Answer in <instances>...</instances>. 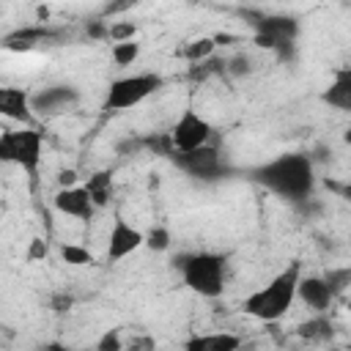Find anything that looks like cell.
Wrapping results in <instances>:
<instances>
[{
    "label": "cell",
    "instance_id": "cell-14",
    "mask_svg": "<svg viewBox=\"0 0 351 351\" xmlns=\"http://www.w3.org/2000/svg\"><path fill=\"white\" fill-rule=\"evenodd\" d=\"M321 99L340 112H351V66H343L332 74V82L326 85Z\"/></svg>",
    "mask_w": 351,
    "mask_h": 351
},
{
    "label": "cell",
    "instance_id": "cell-7",
    "mask_svg": "<svg viewBox=\"0 0 351 351\" xmlns=\"http://www.w3.org/2000/svg\"><path fill=\"white\" fill-rule=\"evenodd\" d=\"M162 85H165V80L159 74H154V71L112 80L110 88H107V96H104V110H112V112L129 110V107L145 101L148 96H154Z\"/></svg>",
    "mask_w": 351,
    "mask_h": 351
},
{
    "label": "cell",
    "instance_id": "cell-3",
    "mask_svg": "<svg viewBox=\"0 0 351 351\" xmlns=\"http://www.w3.org/2000/svg\"><path fill=\"white\" fill-rule=\"evenodd\" d=\"M241 16L255 30V44L261 49L277 52L280 60H293V55H296V36H299V22L293 16L266 14V11H255V8H244Z\"/></svg>",
    "mask_w": 351,
    "mask_h": 351
},
{
    "label": "cell",
    "instance_id": "cell-8",
    "mask_svg": "<svg viewBox=\"0 0 351 351\" xmlns=\"http://www.w3.org/2000/svg\"><path fill=\"white\" fill-rule=\"evenodd\" d=\"M211 134H214L211 123H208L203 115H197L192 107H186V110L178 115V121L173 123V129H170L176 154H186V151H195V148L208 145Z\"/></svg>",
    "mask_w": 351,
    "mask_h": 351
},
{
    "label": "cell",
    "instance_id": "cell-30",
    "mask_svg": "<svg viewBox=\"0 0 351 351\" xmlns=\"http://www.w3.org/2000/svg\"><path fill=\"white\" fill-rule=\"evenodd\" d=\"M71 304H74V299H71V296H63V293L52 299V310H58V313H60V310H69Z\"/></svg>",
    "mask_w": 351,
    "mask_h": 351
},
{
    "label": "cell",
    "instance_id": "cell-19",
    "mask_svg": "<svg viewBox=\"0 0 351 351\" xmlns=\"http://www.w3.org/2000/svg\"><path fill=\"white\" fill-rule=\"evenodd\" d=\"M214 49H217V38L214 36H200V38H195L184 47V58L189 63H200V60H208L214 55Z\"/></svg>",
    "mask_w": 351,
    "mask_h": 351
},
{
    "label": "cell",
    "instance_id": "cell-21",
    "mask_svg": "<svg viewBox=\"0 0 351 351\" xmlns=\"http://www.w3.org/2000/svg\"><path fill=\"white\" fill-rule=\"evenodd\" d=\"M115 66H132L137 58H140V44L137 41H123V44H112L110 49Z\"/></svg>",
    "mask_w": 351,
    "mask_h": 351
},
{
    "label": "cell",
    "instance_id": "cell-9",
    "mask_svg": "<svg viewBox=\"0 0 351 351\" xmlns=\"http://www.w3.org/2000/svg\"><path fill=\"white\" fill-rule=\"evenodd\" d=\"M77 104H80V90L74 85H47L30 96L33 115H41V118L63 115Z\"/></svg>",
    "mask_w": 351,
    "mask_h": 351
},
{
    "label": "cell",
    "instance_id": "cell-29",
    "mask_svg": "<svg viewBox=\"0 0 351 351\" xmlns=\"http://www.w3.org/2000/svg\"><path fill=\"white\" fill-rule=\"evenodd\" d=\"M77 181H80V176H77V170H74V167H63V170L58 173V186H60V189H71V186H80Z\"/></svg>",
    "mask_w": 351,
    "mask_h": 351
},
{
    "label": "cell",
    "instance_id": "cell-15",
    "mask_svg": "<svg viewBox=\"0 0 351 351\" xmlns=\"http://www.w3.org/2000/svg\"><path fill=\"white\" fill-rule=\"evenodd\" d=\"M241 337L233 332H208V335H192L184 343V351H239Z\"/></svg>",
    "mask_w": 351,
    "mask_h": 351
},
{
    "label": "cell",
    "instance_id": "cell-33",
    "mask_svg": "<svg viewBox=\"0 0 351 351\" xmlns=\"http://www.w3.org/2000/svg\"><path fill=\"white\" fill-rule=\"evenodd\" d=\"M49 351H74V348H63V346H49Z\"/></svg>",
    "mask_w": 351,
    "mask_h": 351
},
{
    "label": "cell",
    "instance_id": "cell-10",
    "mask_svg": "<svg viewBox=\"0 0 351 351\" xmlns=\"http://www.w3.org/2000/svg\"><path fill=\"white\" fill-rule=\"evenodd\" d=\"M140 247H145V233H140L121 214H115L112 230H110V239H107V261L110 263H118L126 255H132L134 250H140Z\"/></svg>",
    "mask_w": 351,
    "mask_h": 351
},
{
    "label": "cell",
    "instance_id": "cell-12",
    "mask_svg": "<svg viewBox=\"0 0 351 351\" xmlns=\"http://www.w3.org/2000/svg\"><path fill=\"white\" fill-rule=\"evenodd\" d=\"M296 299H299L307 310H313L315 315H321V313H326V310L332 307L335 293L329 291V285H326V280H324V277H315V274L304 277V274H302V280H299V291H296Z\"/></svg>",
    "mask_w": 351,
    "mask_h": 351
},
{
    "label": "cell",
    "instance_id": "cell-17",
    "mask_svg": "<svg viewBox=\"0 0 351 351\" xmlns=\"http://www.w3.org/2000/svg\"><path fill=\"white\" fill-rule=\"evenodd\" d=\"M296 335H299L302 340H310V343H324V340H332L335 332H332V321L321 313V315H313L310 321L299 324Z\"/></svg>",
    "mask_w": 351,
    "mask_h": 351
},
{
    "label": "cell",
    "instance_id": "cell-16",
    "mask_svg": "<svg viewBox=\"0 0 351 351\" xmlns=\"http://www.w3.org/2000/svg\"><path fill=\"white\" fill-rule=\"evenodd\" d=\"M82 186H85L88 195L93 197L96 208H104V206L110 203V197H112V173H110V170H99V173H93Z\"/></svg>",
    "mask_w": 351,
    "mask_h": 351
},
{
    "label": "cell",
    "instance_id": "cell-34",
    "mask_svg": "<svg viewBox=\"0 0 351 351\" xmlns=\"http://www.w3.org/2000/svg\"><path fill=\"white\" fill-rule=\"evenodd\" d=\"M346 310H348V313H351V299H348V302H346Z\"/></svg>",
    "mask_w": 351,
    "mask_h": 351
},
{
    "label": "cell",
    "instance_id": "cell-23",
    "mask_svg": "<svg viewBox=\"0 0 351 351\" xmlns=\"http://www.w3.org/2000/svg\"><path fill=\"white\" fill-rule=\"evenodd\" d=\"M324 280H326V285H329V291L335 293V296H340L348 285H351V266H337V269H329L326 274H324Z\"/></svg>",
    "mask_w": 351,
    "mask_h": 351
},
{
    "label": "cell",
    "instance_id": "cell-22",
    "mask_svg": "<svg viewBox=\"0 0 351 351\" xmlns=\"http://www.w3.org/2000/svg\"><path fill=\"white\" fill-rule=\"evenodd\" d=\"M145 148H151L156 156H176V145H173V137H170V132L167 134H148V137H143L140 140Z\"/></svg>",
    "mask_w": 351,
    "mask_h": 351
},
{
    "label": "cell",
    "instance_id": "cell-5",
    "mask_svg": "<svg viewBox=\"0 0 351 351\" xmlns=\"http://www.w3.org/2000/svg\"><path fill=\"white\" fill-rule=\"evenodd\" d=\"M0 159L8 165H16L27 173V178L36 184L38 165H41V134L30 126L25 129H5L0 134Z\"/></svg>",
    "mask_w": 351,
    "mask_h": 351
},
{
    "label": "cell",
    "instance_id": "cell-13",
    "mask_svg": "<svg viewBox=\"0 0 351 351\" xmlns=\"http://www.w3.org/2000/svg\"><path fill=\"white\" fill-rule=\"evenodd\" d=\"M30 96L25 88H0V112L11 121H19L25 126L33 123V107H30Z\"/></svg>",
    "mask_w": 351,
    "mask_h": 351
},
{
    "label": "cell",
    "instance_id": "cell-27",
    "mask_svg": "<svg viewBox=\"0 0 351 351\" xmlns=\"http://www.w3.org/2000/svg\"><path fill=\"white\" fill-rule=\"evenodd\" d=\"M228 71H230L233 77H247V74L252 71V60H250L247 55H233V58L228 60Z\"/></svg>",
    "mask_w": 351,
    "mask_h": 351
},
{
    "label": "cell",
    "instance_id": "cell-18",
    "mask_svg": "<svg viewBox=\"0 0 351 351\" xmlns=\"http://www.w3.org/2000/svg\"><path fill=\"white\" fill-rule=\"evenodd\" d=\"M41 38H47V30H44V27H25V30H16V33L5 36V49H14V52L30 49V47H36Z\"/></svg>",
    "mask_w": 351,
    "mask_h": 351
},
{
    "label": "cell",
    "instance_id": "cell-6",
    "mask_svg": "<svg viewBox=\"0 0 351 351\" xmlns=\"http://www.w3.org/2000/svg\"><path fill=\"white\" fill-rule=\"evenodd\" d=\"M176 167L181 173H186L189 178L195 181H203V184H214V181H222L233 173L230 162L225 159V154L217 148V145H203V148H195V151H186V154H176L173 156Z\"/></svg>",
    "mask_w": 351,
    "mask_h": 351
},
{
    "label": "cell",
    "instance_id": "cell-20",
    "mask_svg": "<svg viewBox=\"0 0 351 351\" xmlns=\"http://www.w3.org/2000/svg\"><path fill=\"white\" fill-rule=\"evenodd\" d=\"M60 258L66 263H71V266H93L96 263L93 252L88 247H80V244H63L60 247Z\"/></svg>",
    "mask_w": 351,
    "mask_h": 351
},
{
    "label": "cell",
    "instance_id": "cell-32",
    "mask_svg": "<svg viewBox=\"0 0 351 351\" xmlns=\"http://www.w3.org/2000/svg\"><path fill=\"white\" fill-rule=\"evenodd\" d=\"M343 143L351 148V126H346V132H343Z\"/></svg>",
    "mask_w": 351,
    "mask_h": 351
},
{
    "label": "cell",
    "instance_id": "cell-31",
    "mask_svg": "<svg viewBox=\"0 0 351 351\" xmlns=\"http://www.w3.org/2000/svg\"><path fill=\"white\" fill-rule=\"evenodd\" d=\"M337 189H340V195L346 197V203L351 206V181H348V184H343V186H337Z\"/></svg>",
    "mask_w": 351,
    "mask_h": 351
},
{
    "label": "cell",
    "instance_id": "cell-2",
    "mask_svg": "<svg viewBox=\"0 0 351 351\" xmlns=\"http://www.w3.org/2000/svg\"><path fill=\"white\" fill-rule=\"evenodd\" d=\"M299 280H302V261H291L263 288L252 291L241 302V313L258 321H280L296 302Z\"/></svg>",
    "mask_w": 351,
    "mask_h": 351
},
{
    "label": "cell",
    "instance_id": "cell-24",
    "mask_svg": "<svg viewBox=\"0 0 351 351\" xmlns=\"http://www.w3.org/2000/svg\"><path fill=\"white\" fill-rule=\"evenodd\" d=\"M170 241H173V236H170V230H167L165 225H154V228L145 233V247H148L151 252H165V250H170Z\"/></svg>",
    "mask_w": 351,
    "mask_h": 351
},
{
    "label": "cell",
    "instance_id": "cell-26",
    "mask_svg": "<svg viewBox=\"0 0 351 351\" xmlns=\"http://www.w3.org/2000/svg\"><path fill=\"white\" fill-rule=\"evenodd\" d=\"M96 351H123V340H121V332L118 329H107L99 343H96Z\"/></svg>",
    "mask_w": 351,
    "mask_h": 351
},
{
    "label": "cell",
    "instance_id": "cell-11",
    "mask_svg": "<svg viewBox=\"0 0 351 351\" xmlns=\"http://www.w3.org/2000/svg\"><path fill=\"white\" fill-rule=\"evenodd\" d=\"M52 206H55V211H60L66 217H74L80 222H90L93 214H96V203H93V197L88 195L85 186L58 189L55 197H52Z\"/></svg>",
    "mask_w": 351,
    "mask_h": 351
},
{
    "label": "cell",
    "instance_id": "cell-25",
    "mask_svg": "<svg viewBox=\"0 0 351 351\" xmlns=\"http://www.w3.org/2000/svg\"><path fill=\"white\" fill-rule=\"evenodd\" d=\"M134 36H137V25L134 22H112L107 38L112 44H123V41H134Z\"/></svg>",
    "mask_w": 351,
    "mask_h": 351
},
{
    "label": "cell",
    "instance_id": "cell-4",
    "mask_svg": "<svg viewBox=\"0 0 351 351\" xmlns=\"http://www.w3.org/2000/svg\"><path fill=\"white\" fill-rule=\"evenodd\" d=\"M181 280L189 291L206 299H217L225 291V277H228V258L219 252H189L181 255L178 263Z\"/></svg>",
    "mask_w": 351,
    "mask_h": 351
},
{
    "label": "cell",
    "instance_id": "cell-28",
    "mask_svg": "<svg viewBox=\"0 0 351 351\" xmlns=\"http://www.w3.org/2000/svg\"><path fill=\"white\" fill-rule=\"evenodd\" d=\"M49 255V244L41 239V236H36V239H30V247H27V261L33 263V261H44Z\"/></svg>",
    "mask_w": 351,
    "mask_h": 351
},
{
    "label": "cell",
    "instance_id": "cell-1",
    "mask_svg": "<svg viewBox=\"0 0 351 351\" xmlns=\"http://www.w3.org/2000/svg\"><path fill=\"white\" fill-rule=\"evenodd\" d=\"M250 178L285 203H304L315 192V165L307 154L288 151L250 170Z\"/></svg>",
    "mask_w": 351,
    "mask_h": 351
}]
</instances>
